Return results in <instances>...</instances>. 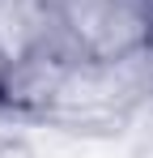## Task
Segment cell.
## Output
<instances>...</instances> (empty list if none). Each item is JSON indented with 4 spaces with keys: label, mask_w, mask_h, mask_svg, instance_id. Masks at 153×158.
<instances>
[{
    "label": "cell",
    "mask_w": 153,
    "mask_h": 158,
    "mask_svg": "<svg viewBox=\"0 0 153 158\" xmlns=\"http://www.w3.org/2000/svg\"><path fill=\"white\" fill-rule=\"evenodd\" d=\"M43 30L98 69H119L153 52V0H43Z\"/></svg>",
    "instance_id": "cell-1"
}]
</instances>
